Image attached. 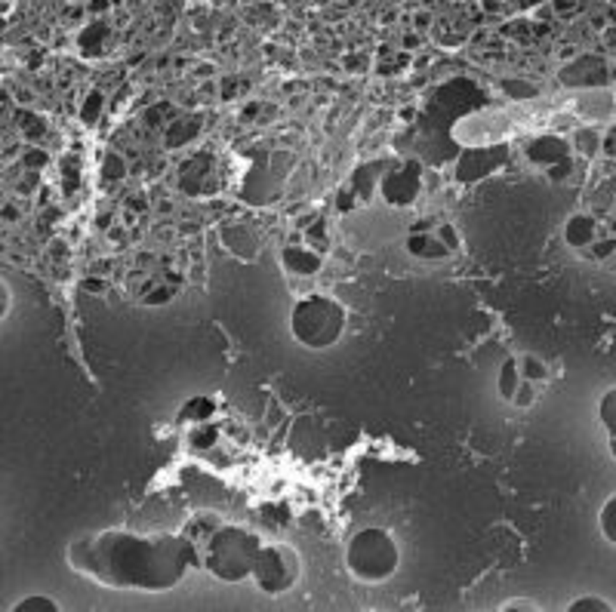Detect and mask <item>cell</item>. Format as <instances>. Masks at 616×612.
<instances>
[{
	"label": "cell",
	"instance_id": "8992f818",
	"mask_svg": "<svg viewBox=\"0 0 616 612\" xmlns=\"http://www.w3.org/2000/svg\"><path fill=\"white\" fill-rule=\"evenodd\" d=\"M419 185H422V173L416 163H407V167L395 169V173H385L382 178V197L395 206H404V204H413L419 194Z\"/></svg>",
	"mask_w": 616,
	"mask_h": 612
},
{
	"label": "cell",
	"instance_id": "9c48e42d",
	"mask_svg": "<svg viewBox=\"0 0 616 612\" xmlns=\"http://www.w3.org/2000/svg\"><path fill=\"white\" fill-rule=\"evenodd\" d=\"M527 154H530V160L539 163L548 176H555V163H558L561 169L570 167V148L564 145L561 139H539V141H533V148H527Z\"/></svg>",
	"mask_w": 616,
	"mask_h": 612
},
{
	"label": "cell",
	"instance_id": "30bf717a",
	"mask_svg": "<svg viewBox=\"0 0 616 612\" xmlns=\"http://www.w3.org/2000/svg\"><path fill=\"white\" fill-rule=\"evenodd\" d=\"M280 262H284V268H287L290 274H299V277H311V274L321 271L324 256H321L317 250H311V246L290 243V246H284V252H280Z\"/></svg>",
	"mask_w": 616,
	"mask_h": 612
},
{
	"label": "cell",
	"instance_id": "2e32d148",
	"mask_svg": "<svg viewBox=\"0 0 616 612\" xmlns=\"http://www.w3.org/2000/svg\"><path fill=\"white\" fill-rule=\"evenodd\" d=\"M598 422L607 431V437H616V385L607 388L598 403Z\"/></svg>",
	"mask_w": 616,
	"mask_h": 612
},
{
	"label": "cell",
	"instance_id": "ba28073f",
	"mask_svg": "<svg viewBox=\"0 0 616 612\" xmlns=\"http://www.w3.org/2000/svg\"><path fill=\"white\" fill-rule=\"evenodd\" d=\"M598 237H604V231H601V222L592 219V215L573 213L567 222H564V240H567L570 250L585 252L592 243L598 240Z\"/></svg>",
	"mask_w": 616,
	"mask_h": 612
},
{
	"label": "cell",
	"instance_id": "ac0fdd59",
	"mask_svg": "<svg viewBox=\"0 0 616 612\" xmlns=\"http://www.w3.org/2000/svg\"><path fill=\"white\" fill-rule=\"evenodd\" d=\"M616 606L610 600H604V597H598V594H583V597H576V600H570L567 603V612H613Z\"/></svg>",
	"mask_w": 616,
	"mask_h": 612
},
{
	"label": "cell",
	"instance_id": "4316f807",
	"mask_svg": "<svg viewBox=\"0 0 616 612\" xmlns=\"http://www.w3.org/2000/svg\"><path fill=\"white\" fill-rule=\"evenodd\" d=\"M170 296H173V293H170L167 286H160V289H154V293L148 296V298H142V302H145V305H158V302H170Z\"/></svg>",
	"mask_w": 616,
	"mask_h": 612
},
{
	"label": "cell",
	"instance_id": "4fadbf2b",
	"mask_svg": "<svg viewBox=\"0 0 616 612\" xmlns=\"http://www.w3.org/2000/svg\"><path fill=\"white\" fill-rule=\"evenodd\" d=\"M213 409H216V403H213L210 397H204V394H197V397H191L185 406L179 409V422L185 424H204L213 419Z\"/></svg>",
	"mask_w": 616,
	"mask_h": 612
},
{
	"label": "cell",
	"instance_id": "f546056e",
	"mask_svg": "<svg viewBox=\"0 0 616 612\" xmlns=\"http://www.w3.org/2000/svg\"><path fill=\"white\" fill-rule=\"evenodd\" d=\"M6 302H10V289H6V280H3V314H6Z\"/></svg>",
	"mask_w": 616,
	"mask_h": 612
},
{
	"label": "cell",
	"instance_id": "7a4b0ae2",
	"mask_svg": "<svg viewBox=\"0 0 616 612\" xmlns=\"http://www.w3.org/2000/svg\"><path fill=\"white\" fill-rule=\"evenodd\" d=\"M262 539L247 526L237 523H219L206 535L200 548V569H206L210 576H216L219 581L237 585V581H247L253 576L256 557L262 551Z\"/></svg>",
	"mask_w": 616,
	"mask_h": 612
},
{
	"label": "cell",
	"instance_id": "5b68a950",
	"mask_svg": "<svg viewBox=\"0 0 616 612\" xmlns=\"http://www.w3.org/2000/svg\"><path fill=\"white\" fill-rule=\"evenodd\" d=\"M299 576H302L299 551H296L293 544L274 542V544H262L250 581H253L262 594L280 597V594H290L293 591L296 581H299Z\"/></svg>",
	"mask_w": 616,
	"mask_h": 612
},
{
	"label": "cell",
	"instance_id": "d6986e66",
	"mask_svg": "<svg viewBox=\"0 0 616 612\" xmlns=\"http://www.w3.org/2000/svg\"><path fill=\"white\" fill-rule=\"evenodd\" d=\"M13 612H59V603L50 600V597H43V594H34V597L19 600L16 606H13Z\"/></svg>",
	"mask_w": 616,
	"mask_h": 612
},
{
	"label": "cell",
	"instance_id": "3957f363",
	"mask_svg": "<svg viewBox=\"0 0 616 612\" xmlns=\"http://www.w3.org/2000/svg\"><path fill=\"white\" fill-rule=\"evenodd\" d=\"M348 311L336 296L311 293L293 305L290 311V332L302 348L324 351L333 348L345 332Z\"/></svg>",
	"mask_w": 616,
	"mask_h": 612
},
{
	"label": "cell",
	"instance_id": "d4e9b609",
	"mask_svg": "<svg viewBox=\"0 0 616 612\" xmlns=\"http://www.w3.org/2000/svg\"><path fill=\"white\" fill-rule=\"evenodd\" d=\"M435 234L441 237V240L447 243L453 252L459 250V243H463V240H459V231H456L453 225H450V222H441V225H435Z\"/></svg>",
	"mask_w": 616,
	"mask_h": 612
},
{
	"label": "cell",
	"instance_id": "6da1fadb",
	"mask_svg": "<svg viewBox=\"0 0 616 612\" xmlns=\"http://www.w3.org/2000/svg\"><path fill=\"white\" fill-rule=\"evenodd\" d=\"M65 560L77 576L111 591H170L200 566V548L188 533L99 529L68 542Z\"/></svg>",
	"mask_w": 616,
	"mask_h": 612
},
{
	"label": "cell",
	"instance_id": "f1b7e54d",
	"mask_svg": "<svg viewBox=\"0 0 616 612\" xmlns=\"http://www.w3.org/2000/svg\"><path fill=\"white\" fill-rule=\"evenodd\" d=\"M607 450H610V459L616 461V437H607Z\"/></svg>",
	"mask_w": 616,
	"mask_h": 612
},
{
	"label": "cell",
	"instance_id": "7c38bea8",
	"mask_svg": "<svg viewBox=\"0 0 616 612\" xmlns=\"http://www.w3.org/2000/svg\"><path fill=\"white\" fill-rule=\"evenodd\" d=\"M527 382L524 372H521V363H518V357H509L506 363L499 367V378H496V391H499L502 400H515L518 391H521V385Z\"/></svg>",
	"mask_w": 616,
	"mask_h": 612
},
{
	"label": "cell",
	"instance_id": "e0dca14e",
	"mask_svg": "<svg viewBox=\"0 0 616 612\" xmlns=\"http://www.w3.org/2000/svg\"><path fill=\"white\" fill-rule=\"evenodd\" d=\"M598 529H601V535H604V539L616 548V492H613L610 498H607L604 505H601V511H598Z\"/></svg>",
	"mask_w": 616,
	"mask_h": 612
},
{
	"label": "cell",
	"instance_id": "83f0119b",
	"mask_svg": "<svg viewBox=\"0 0 616 612\" xmlns=\"http://www.w3.org/2000/svg\"><path fill=\"white\" fill-rule=\"evenodd\" d=\"M28 163H31V167H43V163H47V158H43V151H37V154L31 151V154H28Z\"/></svg>",
	"mask_w": 616,
	"mask_h": 612
},
{
	"label": "cell",
	"instance_id": "5bb4252c",
	"mask_svg": "<svg viewBox=\"0 0 616 612\" xmlns=\"http://www.w3.org/2000/svg\"><path fill=\"white\" fill-rule=\"evenodd\" d=\"M518 363H521V372H524L527 382H533V385L543 388L548 378H552V369H548V363L543 360V357H536V354H518Z\"/></svg>",
	"mask_w": 616,
	"mask_h": 612
},
{
	"label": "cell",
	"instance_id": "52a82bcc",
	"mask_svg": "<svg viewBox=\"0 0 616 612\" xmlns=\"http://www.w3.org/2000/svg\"><path fill=\"white\" fill-rule=\"evenodd\" d=\"M407 252L416 259H447L453 250L435 234V228L419 222V225H413L410 234H407Z\"/></svg>",
	"mask_w": 616,
	"mask_h": 612
},
{
	"label": "cell",
	"instance_id": "44dd1931",
	"mask_svg": "<svg viewBox=\"0 0 616 612\" xmlns=\"http://www.w3.org/2000/svg\"><path fill=\"white\" fill-rule=\"evenodd\" d=\"M102 176L111 178V182H117V178L127 176V163H123V158L117 151H111L105 158V163H102Z\"/></svg>",
	"mask_w": 616,
	"mask_h": 612
},
{
	"label": "cell",
	"instance_id": "ffe728a7",
	"mask_svg": "<svg viewBox=\"0 0 616 612\" xmlns=\"http://www.w3.org/2000/svg\"><path fill=\"white\" fill-rule=\"evenodd\" d=\"M102 108H105V95H102V93H90V95H87V102H84V108H80V121H84L87 126H93L96 121H99Z\"/></svg>",
	"mask_w": 616,
	"mask_h": 612
},
{
	"label": "cell",
	"instance_id": "9a60e30c",
	"mask_svg": "<svg viewBox=\"0 0 616 612\" xmlns=\"http://www.w3.org/2000/svg\"><path fill=\"white\" fill-rule=\"evenodd\" d=\"M200 130V123L191 117V121H173L167 123V136H163V141H167V148H179L182 141H191L195 139V132Z\"/></svg>",
	"mask_w": 616,
	"mask_h": 612
},
{
	"label": "cell",
	"instance_id": "603a6c76",
	"mask_svg": "<svg viewBox=\"0 0 616 612\" xmlns=\"http://www.w3.org/2000/svg\"><path fill=\"white\" fill-rule=\"evenodd\" d=\"M496 609L499 612H539L543 606L536 600H530V597H511V600H502Z\"/></svg>",
	"mask_w": 616,
	"mask_h": 612
},
{
	"label": "cell",
	"instance_id": "277c9868",
	"mask_svg": "<svg viewBox=\"0 0 616 612\" xmlns=\"http://www.w3.org/2000/svg\"><path fill=\"white\" fill-rule=\"evenodd\" d=\"M400 548L395 535L382 526H367L348 539L345 544V569L352 579L363 585H382L398 572Z\"/></svg>",
	"mask_w": 616,
	"mask_h": 612
},
{
	"label": "cell",
	"instance_id": "4dcf8cb0",
	"mask_svg": "<svg viewBox=\"0 0 616 612\" xmlns=\"http://www.w3.org/2000/svg\"><path fill=\"white\" fill-rule=\"evenodd\" d=\"M527 3H539V0H527Z\"/></svg>",
	"mask_w": 616,
	"mask_h": 612
},
{
	"label": "cell",
	"instance_id": "cb8c5ba5",
	"mask_svg": "<svg viewBox=\"0 0 616 612\" xmlns=\"http://www.w3.org/2000/svg\"><path fill=\"white\" fill-rule=\"evenodd\" d=\"M585 252H589L592 259H598V262H601V259H610L616 252V240H613V237H598V240L592 243Z\"/></svg>",
	"mask_w": 616,
	"mask_h": 612
},
{
	"label": "cell",
	"instance_id": "7402d4cb",
	"mask_svg": "<svg viewBox=\"0 0 616 612\" xmlns=\"http://www.w3.org/2000/svg\"><path fill=\"white\" fill-rule=\"evenodd\" d=\"M601 148V136L595 130H583L576 132V151H583L585 158H595V151Z\"/></svg>",
	"mask_w": 616,
	"mask_h": 612
},
{
	"label": "cell",
	"instance_id": "484cf974",
	"mask_svg": "<svg viewBox=\"0 0 616 612\" xmlns=\"http://www.w3.org/2000/svg\"><path fill=\"white\" fill-rule=\"evenodd\" d=\"M191 440H195L197 446H213V440H216V428H210V422L197 424V431L191 434Z\"/></svg>",
	"mask_w": 616,
	"mask_h": 612
},
{
	"label": "cell",
	"instance_id": "8fae6325",
	"mask_svg": "<svg viewBox=\"0 0 616 612\" xmlns=\"http://www.w3.org/2000/svg\"><path fill=\"white\" fill-rule=\"evenodd\" d=\"M564 80L567 84H580V86H598L607 84V62L595 56H583L576 65L564 68Z\"/></svg>",
	"mask_w": 616,
	"mask_h": 612
}]
</instances>
